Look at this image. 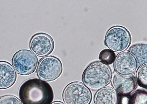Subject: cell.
I'll return each instance as SVG.
<instances>
[{"mask_svg": "<svg viewBox=\"0 0 147 104\" xmlns=\"http://www.w3.org/2000/svg\"><path fill=\"white\" fill-rule=\"evenodd\" d=\"M129 104H147V91L138 90L130 96Z\"/></svg>", "mask_w": 147, "mask_h": 104, "instance_id": "5bb4252c", "label": "cell"}, {"mask_svg": "<svg viewBox=\"0 0 147 104\" xmlns=\"http://www.w3.org/2000/svg\"><path fill=\"white\" fill-rule=\"evenodd\" d=\"M22 101L15 96L8 95L0 98V104H22Z\"/></svg>", "mask_w": 147, "mask_h": 104, "instance_id": "2e32d148", "label": "cell"}, {"mask_svg": "<svg viewBox=\"0 0 147 104\" xmlns=\"http://www.w3.org/2000/svg\"><path fill=\"white\" fill-rule=\"evenodd\" d=\"M113 88L121 95H129L137 87L136 78L133 75L124 76L114 72L111 80Z\"/></svg>", "mask_w": 147, "mask_h": 104, "instance_id": "9c48e42d", "label": "cell"}, {"mask_svg": "<svg viewBox=\"0 0 147 104\" xmlns=\"http://www.w3.org/2000/svg\"><path fill=\"white\" fill-rule=\"evenodd\" d=\"M130 34L122 26H113L108 30L105 38V44L110 50L116 52H124L130 45Z\"/></svg>", "mask_w": 147, "mask_h": 104, "instance_id": "3957f363", "label": "cell"}, {"mask_svg": "<svg viewBox=\"0 0 147 104\" xmlns=\"http://www.w3.org/2000/svg\"><path fill=\"white\" fill-rule=\"evenodd\" d=\"M129 95H121L120 94L119 104H129Z\"/></svg>", "mask_w": 147, "mask_h": 104, "instance_id": "e0dca14e", "label": "cell"}, {"mask_svg": "<svg viewBox=\"0 0 147 104\" xmlns=\"http://www.w3.org/2000/svg\"><path fill=\"white\" fill-rule=\"evenodd\" d=\"M120 94L111 87L107 86L97 91L94 97L95 104H119Z\"/></svg>", "mask_w": 147, "mask_h": 104, "instance_id": "8fae6325", "label": "cell"}, {"mask_svg": "<svg viewBox=\"0 0 147 104\" xmlns=\"http://www.w3.org/2000/svg\"><path fill=\"white\" fill-rule=\"evenodd\" d=\"M116 56L115 53L110 49L102 50L99 55L100 61L107 65H111L114 62Z\"/></svg>", "mask_w": 147, "mask_h": 104, "instance_id": "9a60e30c", "label": "cell"}, {"mask_svg": "<svg viewBox=\"0 0 147 104\" xmlns=\"http://www.w3.org/2000/svg\"><path fill=\"white\" fill-rule=\"evenodd\" d=\"M38 63L37 57L28 50H19L15 54L12 59V66L16 72L24 76L33 74Z\"/></svg>", "mask_w": 147, "mask_h": 104, "instance_id": "8992f818", "label": "cell"}, {"mask_svg": "<svg viewBox=\"0 0 147 104\" xmlns=\"http://www.w3.org/2000/svg\"><path fill=\"white\" fill-rule=\"evenodd\" d=\"M29 46L31 51L36 55L40 57H46L53 52L55 43L52 38L48 34L38 33L31 38Z\"/></svg>", "mask_w": 147, "mask_h": 104, "instance_id": "52a82bcc", "label": "cell"}, {"mask_svg": "<svg viewBox=\"0 0 147 104\" xmlns=\"http://www.w3.org/2000/svg\"><path fill=\"white\" fill-rule=\"evenodd\" d=\"M62 97L65 104H90L92 94L90 89L84 83L73 82L65 87Z\"/></svg>", "mask_w": 147, "mask_h": 104, "instance_id": "277c9868", "label": "cell"}, {"mask_svg": "<svg viewBox=\"0 0 147 104\" xmlns=\"http://www.w3.org/2000/svg\"><path fill=\"white\" fill-rule=\"evenodd\" d=\"M63 65L59 58L48 56L39 61L36 74L40 79L45 81H52L58 78L63 72Z\"/></svg>", "mask_w": 147, "mask_h": 104, "instance_id": "5b68a950", "label": "cell"}, {"mask_svg": "<svg viewBox=\"0 0 147 104\" xmlns=\"http://www.w3.org/2000/svg\"><path fill=\"white\" fill-rule=\"evenodd\" d=\"M0 89H5L11 87L17 79L15 68L7 62H0Z\"/></svg>", "mask_w": 147, "mask_h": 104, "instance_id": "30bf717a", "label": "cell"}, {"mask_svg": "<svg viewBox=\"0 0 147 104\" xmlns=\"http://www.w3.org/2000/svg\"><path fill=\"white\" fill-rule=\"evenodd\" d=\"M51 104H65L60 101H55L52 103Z\"/></svg>", "mask_w": 147, "mask_h": 104, "instance_id": "ac0fdd59", "label": "cell"}, {"mask_svg": "<svg viewBox=\"0 0 147 104\" xmlns=\"http://www.w3.org/2000/svg\"><path fill=\"white\" fill-rule=\"evenodd\" d=\"M136 79L139 86L147 89V64L140 66L138 68Z\"/></svg>", "mask_w": 147, "mask_h": 104, "instance_id": "4fadbf2b", "label": "cell"}, {"mask_svg": "<svg viewBox=\"0 0 147 104\" xmlns=\"http://www.w3.org/2000/svg\"><path fill=\"white\" fill-rule=\"evenodd\" d=\"M138 67L136 58L129 51H124L117 55L113 64L115 72L124 76L133 75Z\"/></svg>", "mask_w": 147, "mask_h": 104, "instance_id": "ba28073f", "label": "cell"}, {"mask_svg": "<svg viewBox=\"0 0 147 104\" xmlns=\"http://www.w3.org/2000/svg\"><path fill=\"white\" fill-rule=\"evenodd\" d=\"M112 72L108 65L101 61L90 64L83 73V83L92 91H98L111 82Z\"/></svg>", "mask_w": 147, "mask_h": 104, "instance_id": "7a4b0ae2", "label": "cell"}, {"mask_svg": "<svg viewBox=\"0 0 147 104\" xmlns=\"http://www.w3.org/2000/svg\"><path fill=\"white\" fill-rule=\"evenodd\" d=\"M128 51L135 56L138 66L147 64V44H137L132 45Z\"/></svg>", "mask_w": 147, "mask_h": 104, "instance_id": "7c38bea8", "label": "cell"}, {"mask_svg": "<svg viewBox=\"0 0 147 104\" xmlns=\"http://www.w3.org/2000/svg\"><path fill=\"white\" fill-rule=\"evenodd\" d=\"M18 95L23 104H51L54 98L50 84L36 78L25 81L19 87Z\"/></svg>", "mask_w": 147, "mask_h": 104, "instance_id": "6da1fadb", "label": "cell"}]
</instances>
